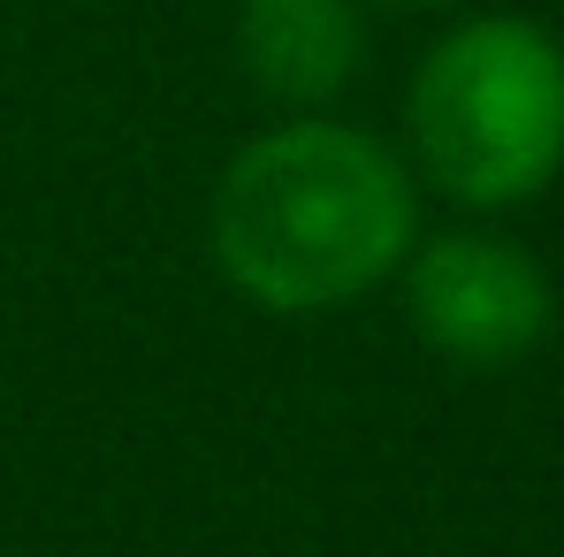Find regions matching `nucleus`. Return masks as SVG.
<instances>
[{"instance_id": "nucleus-1", "label": "nucleus", "mask_w": 564, "mask_h": 557, "mask_svg": "<svg viewBox=\"0 0 564 557\" xmlns=\"http://www.w3.org/2000/svg\"><path fill=\"white\" fill-rule=\"evenodd\" d=\"M214 268L260 313H328L404 268L420 176L336 115H290L229 153L214 184Z\"/></svg>"}, {"instance_id": "nucleus-2", "label": "nucleus", "mask_w": 564, "mask_h": 557, "mask_svg": "<svg viewBox=\"0 0 564 557\" xmlns=\"http://www.w3.org/2000/svg\"><path fill=\"white\" fill-rule=\"evenodd\" d=\"M404 138L420 184L466 214H503L564 169V46L534 15L451 23L404 93Z\"/></svg>"}, {"instance_id": "nucleus-3", "label": "nucleus", "mask_w": 564, "mask_h": 557, "mask_svg": "<svg viewBox=\"0 0 564 557\" xmlns=\"http://www.w3.org/2000/svg\"><path fill=\"white\" fill-rule=\"evenodd\" d=\"M397 276H404L412 336L458 367H511L557 321V290L542 276V260L503 229L420 237Z\"/></svg>"}, {"instance_id": "nucleus-4", "label": "nucleus", "mask_w": 564, "mask_h": 557, "mask_svg": "<svg viewBox=\"0 0 564 557\" xmlns=\"http://www.w3.org/2000/svg\"><path fill=\"white\" fill-rule=\"evenodd\" d=\"M367 62V15L359 0H245L237 8V69L252 93L290 115H321L351 93Z\"/></svg>"}, {"instance_id": "nucleus-5", "label": "nucleus", "mask_w": 564, "mask_h": 557, "mask_svg": "<svg viewBox=\"0 0 564 557\" xmlns=\"http://www.w3.org/2000/svg\"><path fill=\"white\" fill-rule=\"evenodd\" d=\"M389 8H458V0H389Z\"/></svg>"}]
</instances>
